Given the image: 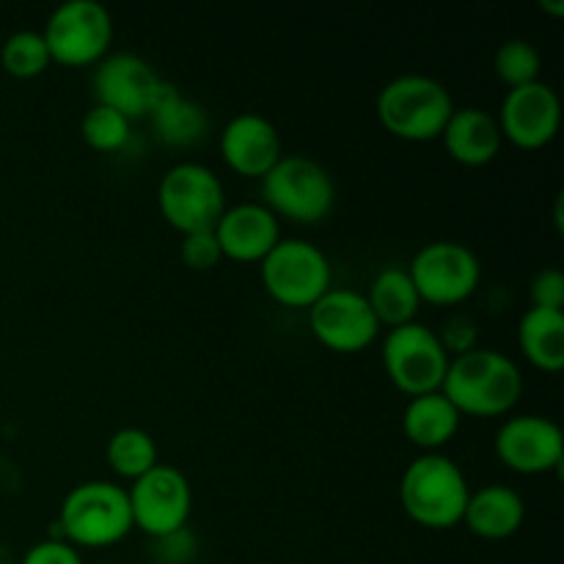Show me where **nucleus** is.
Instances as JSON below:
<instances>
[{
  "label": "nucleus",
  "instance_id": "1",
  "mask_svg": "<svg viewBox=\"0 0 564 564\" xmlns=\"http://www.w3.org/2000/svg\"><path fill=\"white\" fill-rule=\"evenodd\" d=\"M441 394L460 416L499 419L518 405L523 394V375L510 356L490 347L455 356L441 383Z\"/></svg>",
  "mask_w": 564,
  "mask_h": 564
},
{
  "label": "nucleus",
  "instance_id": "2",
  "mask_svg": "<svg viewBox=\"0 0 564 564\" xmlns=\"http://www.w3.org/2000/svg\"><path fill=\"white\" fill-rule=\"evenodd\" d=\"M468 479L452 457L441 452H424L402 471L400 505L413 523L424 529H452L463 523Z\"/></svg>",
  "mask_w": 564,
  "mask_h": 564
},
{
  "label": "nucleus",
  "instance_id": "3",
  "mask_svg": "<svg viewBox=\"0 0 564 564\" xmlns=\"http://www.w3.org/2000/svg\"><path fill=\"white\" fill-rule=\"evenodd\" d=\"M375 110L389 135L400 138V141L424 143L441 138L452 110H455V99H452L449 88L435 77L408 72L380 88Z\"/></svg>",
  "mask_w": 564,
  "mask_h": 564
},
{
  "label": "nucleus",
  "instance_id": "4",
  "mask_svg": "<svg viewBox=\"0 0 564 564\" xmlns=\"http://www.w3.org/2000/svg\"><path fill=\"white\" fill-rule=\"evenodd\" d=\"M58 527L66 543L80 549H108L132 532L127 488L108 479H88L64 496Z\"/></svg>",
  "mask_w": 564,
  "mask_h": 564
},
{
  "label": "nucleus",
  "instance_id": "5",
  "mask_svg": "<svg viewBox=\"0 0 564 564\" xmlns=\"http://www.w3.org/2000/svg\"><path fill=\"white\" fill-rule=\"evenodd\" d=\"M259 182H262V204L279 220L317 226L334 213V176L323 163L306 154H281L279 163Z\"/></svg>",
  "mask_w": 564,
  "mask_h": 564
},
{
  "label": "nucleus",
  "instance_id": "6",
  "mask_svg": "<svg viewBox=\"0 0 564 564\" xmlns=\"http://www.w3.org/2000/svg\"><path fill=\"white\" fill-rule=\"evenodd\" d=\"M264 292L286 308H312L334 286L328 257L314 242L281 237L273 251L259 262Z\"/></svg>",
  "mask_w": 564,
  "mask_h": 564
},
{
  "label": "nucleus",
  "instance_id": "7",
  "mask_svg": "<svg viewBox=\"0 0 564 564\" xmlns=\"http://www.w3.org/2000/svg\"><path fill=\"white\" fill-rule=\"evenodd\" d=\"M158 207L165 224L182 237L213 231L226 209L224 182L209 165L182 160L171 165L160 180Z\"/></svg>",
  "mask_w": 564,
  "mask_h": 564
},
{
  "label": "nucleus",
  "instance_id": "8",
  "mask_svg": "<svg viewBox=\"0 0 564 564\" xmlns=\"http://www.w3.org/2000/svg\"><path fill=\"white\" fill-rule=\"evenodd\" d=\"M50 58L58 66H91L108 55L113 17L99 0H66L55 6L42 31Z\"/></svg>",
  "mask_w": 564,
  "mask_h": 564
},
{
  "label": "nucleus",
  "instance_id": "9",
  "mask_svg": "<svg viewBox=\"0 0 564 564\" xmlns=\"http://www.w3.org/2000/svg\"><path fill=\"white\" fill-rule=\"evenodd\" d=\"M449 361L452 358L441 345L438 334L419 319L391 328L383 339L386 375L408 397L441 391Z\"/></svg>",
  "mask_w": 564,
  "mask_h": 564
},
{
  "label": "nucleus",
  "instance_id": "10",
  "mask_svg": "<svg viewBox=\"0 0 564 564\" xmlns=\"http://www.w3.org/2000/svg\"><path fill=\"white\" fill-rule=\"evenodd\" d=\"M408 275L422 303L457 306L477 292L482 281V264L466 242L435 240L413 253Z\"/></svg>",
  "mask_w": 564,
  "mask_h": 564
},
{
  "label": "nucleus",
  "instance_id": "11",
  "mask_svg": "<svg viewBox=\"0 0 564 564\" xmlns=\"http://www.w3.org/2000/svg\"><path fill=\"white\" fill-rule=\"evenodd\" d=\"M127 499H130L132 529H141L143 534L154 540L182 532L191 521V479L169 463H158L152 471L138 477L127 488Z\"/></svg>",
  "mask_w": 564,
  "mask_h": 564
},
{
  "label": "nucleus",
  "instance_id": "12",
  "mask_svg": "<svg viewBox=\"0 0 564 564\" xmlns=\"http://www.w3.org/2000/svg\"><path fill=\"white\" fill-rule=\"evenodd\" d=\"M308 328L319 345L334 352H361L380 336L367 295L350 286H330L308 308Z\"/></svg>",
  "mask_w": 564,
  "mask_h": 564
},
{
  "label": "nucleus",
  "instance_id": "13",
  "mask_svg": "<svg viewBox=\"0 0 564 564\" xmlns=\"http://www.w3.org/2000/svg\"><path fill=\"white\" fill-rule=\"evenodd\" d=\"M496 455L510 471L549 474L562 468L564 463V435L562 427L549 416L521 413L507 419L496 433Z\"/></svg>",
  "mask_w": 564,
  "mask_h": 564
},
{
  "label": "nucleus",
  "instance_id": "14",
  "mask_svg": "<svg viewBox=\"0 0 564 564\" xmlns=\"http://www.w3.org/2000/svg\"><path fill=\"white\" fill-rule=\"evenodd\" d=\"M501 138L516 143L518 149H543L560 132L562 102L560 94L549 83L538 80L529 86L510 88L505 94L499 116Z\"/></svg>",
  "mask_w": 564,
  "mask_h": 564
},
{
  "label": "nucleus",
  "instance_id": "15",
  "mask_svg": "<svg viewBox=\"0 0 564 564\" xmlns=\"http://www.w3.org/2000/svg\"><path fill=\"white\" fill-rule=\"evenodd\" d=\"M160 77L147 58L135 53H110L97 64L91 77L99 105L119 110L127 119H143L152 105Z\"/></svg>",
  "mask_w": 564,
  "mask_h": 564
},
{
  "label": "nucleus",
  "instance_id": "16",
  "mask_svg": "<svg viewBox=\"0 0 564 564\" xmlns=\"http://www.w3.org/2000/svg\"><path fill=\"white\" fill-rule=\"evenodd\" d=\"M279 127L262 113H237L220 130V158L235 174L262 180L281 160Z\"/></svg>",
  "mask_w": 564,
  "mask_h": 564
},
{
  "label": "nucleus",
  "instance_id": "17",
  "mask_svg": "<svg viewBox=\"0 0 564 564\" xmlns=\"http://www.w3.org/2000/svg\"><path fill=\"white\" fill-rule=\"evenodd\" d=\"M224 259L262 262L281 240V220L262 202H240L226 207L213 229Z\"/></svg>",
  "mask_w": 564,
  "mask_h": 564
},
{
  "label": "nucleus",
  "instance_id": "18",
  "mask_svg": "<svg viewBox=\"0 0 564 564\" xmlns=\"http://www.w3.org/2000/svg\"><path fill=\"white\" fill-rule=\"evenodd\" d=\"M441 141L455 163L479 169L499 158L505 138H501L499 121L490 110L468 105V108L452 110L449 121L441 132Z\"/></svg>",
  "mask_w": 564,
  "mask_h": 564
},
{
  "label": "nucleus",
  "instance_id": "19",
  "mask_svg": "<svg viewBox=\"0 0 564 564\" xmlns=\"http://www.w3.org/2000/svg\"><path fill=\"white\" fill-rule=\"evenodd\" d=\"M527 521V501L510 485H485L468 496L463 523L474 538L507 540L521 532Z\"/></svg>",
  "mask_w": 564,
  "mask_h": 564
},
{
  "label": "nucleus",
  "instance_id": "20",
  "mask_svg": "<svg viewBox=\"0 0 564 564\" xmlns=\"http://www.w3.org/2000/svg\"><path fill=\"white\" fill-rule=\"evenodd\" d=\"M147 116L154 127V135L165 147H196L207 135V110L193 102V99H187L174 83H158Z\"/></svg>",
  "mask_w": 564,
  "mask_h": 564
},
{
  "label": "nucleus",
  "instance_id": "21",
  "mask_svg": "<svg viewBox=\"0 0 564 564\" xmlns=\"http://www.w3.org/2000/svg\"><path fill=\"white\" fill-rule=\"evenodd\" d=\"M463 416L441 391L411 397L402 411V433L413 446L424 452H438L460 430Z\"/></svg>",
  "mask_w": 564,
  "mask_h": 564
},
{
  "label": "nucleus",
  "instance_id": "22",
  "mask_svg": "<svg viewBox=\"0 0 564 564\" xmlns=\"http://www.w3.org/2000/svg\"><path fill=\"white\" fill-rule=\"evenodd\" d=\"M367 295L369 308L378 317L380 328H400V325L416 323L419 312H422V297H419L416 286H413L408 268L402 264H389L380 270L372 279Z\"/></svg>",
  "mask_w": 564,
  "mask_h": 564
},
{
  "label": "nucleus",
  "instance_id": "23",
  "mask_svg": "<svg viewBox=\"0 0 564 564\" xmlns=\"http://www.w3.org/2000/svg\"><path fill=\"white\" fill-rule=\"evenodd\" d=\"M518 345L523 358L543 372L564 367V314L556 308H529L518 323Z\"/></svg>",
  "mask_w": 564,
  "mask_h": 564
},
{
  "label": "nucleus",
  "instance_id": "24",
  "mask_svg": "<svg viewBox=\"0 0 564 564\" xmlns=\"http://www.w3.org/2000/svg\"><path fill=\"white\" fill-rule=\"evenodd\" d=\"M105 457H108V466L113 468L119 477L130 479V482H135L138 477L152 471L160 463L158 444H154L152 435L141 427L116 430L108 438V446H105Z\"/></svg>",
  "mask_w": 564,
  "mask_h": 564
},
{
  "label": "nucleus",
  "instance_id": "25",
  "mask_svg": "<svg viewBox=\"0 0 564 564\" xmlns=\"http://www.w3.org/2000/svg\"><path fill=\"white\" fill-rule=\"evenodd\" d=\"M0 64H3L6 75L17 77V80H31V77L42 75L53 64L42 31L11 33L0 47Z\"/></svg>",
  "mask_w": 564,
  "mask_h": 564
},
{
  "label": "nucleus",
  "instance_id": "26",
  "mask_svg": "<svg viewBox=\"0 0 564 564\" xmlns=\"http://www.w3.org/2000/svg\"><path fill=\"white\" fill-rule=\"evenodd\" d=\"M543 55L529 39H507L494 55V72L507 88H521L540 80Z\"/></svg>",
  "mask_w": 564,
  "mask_h": 564
},
{
  "label": "nucleus",
  "instance_id": "27",
  "mask_svg": "<svg viewBox=\"0 0 564 564\" xmlns=\"http://www.w3.org/2000/svg\"><path fill=\"white\" fill-rule=\"evenodd\" d=\"M130 124L132 121L121 116L119 110L94 102L80 119V138L94 152H119L130 141Z\"/></svg>",
  "mask_w": 564,
  "mask_h": 564
},
{
  "label": "nucleus",
  "instance_id": "28",
  "mask_svg": "<svg viewBox=\"0 0 564 564\" xmlns=\"http://www.w3.org/2000/svg\"><path fill=\"white\" fill-rule=\"evenodd\" d=\"M180 259L187 270L204 273V270L218 268V262L224 259V253H220V246H218V240H215L213 231H196V235L182 237Z\"/></svg>",
  "mask_w": 564,
  "mask_h": 564
},
{
  "label": "nucleus",
  "instance_id": "29",
  "mask_svg": "<svg viewBox=\"0 0 564 564\" xmlns=\"http://www.w3.org/2000/svg\"><path fill=\"white\" fill-rule=\"evenodd\" d=\"M435 334H438L441 345H444V350L449 352V358H455L477 347L479 328L471 317H466V314H455V317L446 319L444 328L435 330Z\"/></svg>",
  "mask_w": 564,
  "mask_h": 564
},
{
  "label": "nucleus",
  "instance_id": "30",
  "mask_svg": "<svg viewBox=\"0 0 564 564\" xmlns=\"http://www.w3.org/2000/svg\"><path fill=\"white\" fill-rule=\"evenodd\" d=\"M529 297L534 308H556L562 312L564 306V275L556 268H543L534 273L529 284Z\"/></svg>",
  "mask_w": 564,
  "mask_h": 564
},
{
  "label": "nucleus",
  "instance_id": "31",
  "mask_svg": "<svg viewBox=\"0 0 564 564\" xmlns=\"http://www.w3.org/2000/svg\"><path fill=\"white\" fill-rule=\"evenodd\" d=\"M20 564H83V556L66 540H42L25 551Z\"/></svg>",
  "mask_w": 564,
  "mask_h": 564
},
{
  "label": "nucleus",
  "instance_id": "32",
  "mask_svg": "<svg viewBox=\"0 0 564 564\" xmlns=\"http://www.w3.org/2000/svg\"><path fill=\"white\" fill-rule=\"evenodd\" d=\"M540 9L549 11V14L562 17L564 14V0H540Z\"/></svg>",
  "mask_w": 564,
  "mask_h": 564
},
{
  "label": "nucleus",
  "instance_id": "33",
  "mask_svg": "<svg viewBox=\"0 0 564 564\" xmlns=\"http://www.w3.org/2000/svg\"><path fill=\"white\" fill-rule=\"evenodd\" d=\"M99 564H110V562H99Z\"/></svg>",
  "mask_w": 564,
  "mask_h": 564
}]
</instances>
